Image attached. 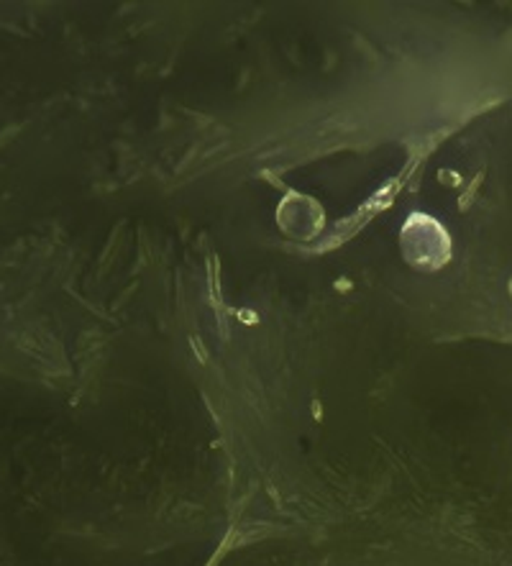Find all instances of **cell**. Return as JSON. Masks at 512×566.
<instances>
[{
	"label": "cell",
	"mask_w": 512,
	"mask_h": 566,
	"mask_svg": "<svg viewBox=\"0 0 512 566\" xmlns=\"http://www.w3.org/2000/svg\"><path fill=\"white\" fill-rule=\"evenodd\" d=\"M510 290H512V284H510Z\"/></svg>",
	"instance_id": "obj_1"
}]
</instances>
